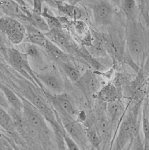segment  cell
Segmentation results:
<instances>
[{
    "label": "cell",
    "mask_w": 149,
    "mask_h": 150,
    "mask_svg": "<svg viewBox=\"0 0 149 150\" xmlns=\"http://www.w3.org/2000/svg\"><path fill=\"white\" fill-rule=\"evenodd\" d=\"M58 64L61 67V69L67 76V77L72 81L77 83L80 78L81 74L77 69L71 64L57 62Z\"/></svg>",
    "instance_id": "26"
},
{
    "label": "cell",
    "mask_w": 149,
    "mask_h": 150,
    "mask_svg": "<svg viewBox=\"0 0 149 150\" xmlns=\"http://www.w3.org/2000/svg\"><path fill=\"white\" fill-rule=\"evenodd\" d=\"M109 1L112 2L115 5H117L119 7H120V0H109Z\"/></svg>",
    "instance_id": "39"
},
{
    "label": "cell",
    "mask_w": 149,
    "mask_h": 150,
    "mask_svg": "<svg viewBox=\"0 0 149 150\" xmlns=\"http://www.w3.org/2000/svg\"><path fill=\"white\" fill-rule=\"evenodd\" d=\"M66 150H67V149H66Z\"/></svg>",
    "instance_id": "41"
},
{
    "label": "cell",
    "mask_w": 149,
    "mask_h": 150,
    "mask_svg": "<svg viewBox=\"0 0 149 150\" xmlns=\"http://www.w3.org/2000/svg\"><path fill=\"white\" fill-rule=\"evenodd\" d=\"M47 8H44L42 11L41 15L46 20L50 30H61L63 29V25L58 18L54 16L50 13Z\"/></svg>",
    "instance_id": "27"
},
{
    "label": "cell",
    "mask_w": 149,
    "mask_h": 150,
    "mask_svg": "<svg viewBox=\"0 0 149 150\" xmlns=\"http://www.w3.org/2000/svg\"><path fill=\"white\" fill-rule=\"evenodd\" d=\"M28 56L25 53H22L18 50L12 48L7 49V60L12 59L20 64L23 69L29 73L37 85H38L42 91H44V87L43 86L38 78L35 75V72L33 71L29 64Z\"/></svg>",
    "instance_id": "10"
},
{
    "label": "cell",
    "mask_w": 149,
    "mask_h": 150,
    "mask_svg": "<svg viewBox=\"0 0 149 150\" xmlns=\"http://www.w3.org/2000/svg\"><path fill=\"white\" fill-rule=\"evenodd\" d=\"M44 35L49 40L60 48L69 49L71 47L70 40L62 29L50 30Z\"/></svg>",
    "instance_id": "14"
},
{
    "label": "cell",
    "mask_w": 149,
    "mask_h": 150,
    "mask_svg": "<svg viewBox=\"0 0 149 150\" xmlns=\"http://www.w3.org/2000/svg\"><path fill=\"white\" fill-rule=\"evenodd\" d=\"M45 1L46 0H33L34 7L32 10L33 13L41 15L43 11V4Z\"/></svg>",
    "instance_id": "32"
},
{
    "label": "cell",
    "mask_w": 149,
    "mask_h": 150,
    "mask_svg": "<svg viewBox=\"0 0 149 150\" xmlns=\"http://www.w3.org/2000/svg\"><path fill=\"white\" fill-rule=\"evenodd\" d=\"M127 52L140 69L149 55V30L137 19H127L124 32Z\"/></svg>",
    "instance_id": "1"
},
{
    "label": "cell",
    "mask_w": 149,
    "mask_h": 150,
    "mask_svg": "<svg viewBox=\"0 0 149 150\" xmlns=\"http://www.w3.org/2000/svg\"><path fill=\"white\" fill-rule=\"evenodd\" d=\"M17 3L19 6L22 7H26V4L24 0H13Z\"/></svg>",
    "instance_id": "36"
},
{
    "label": "cell",
    "mask_w": 149,
    "mask_h": 150,
    "mask_svg": "<svg viewBox=\"0 0 149 150\" xmlns=\"http://www.w3.org/2000/svg\"><path fill=\"white\" fill-rule=\"evenodd\" d=\"M96 126L102 142L106 144L111 137L113 127L107 115L97 117Z\"/></svg>",
    "instance_id": "13"
},
{
    "label": "cell",
    "mask_w": 149,
    "mask_h": 150,
    "mask_svg": "<svg viewBox=\"0 0 149 150\" xmlns=\"http://www.w3.org/2000/svg\"><path fill=\"white\" fill-rule=\"evenodd\" d=\"M79 54L89 64L93 67L96 71H104L108 70L107 69V67L99 62L95 57L92 56L88 50H86V53L79 52Z\"/></svg>",
    "instance_id": "28"
},
{
    "label": "cell",
    "mask_w": 149,
    "mask_h": 150,
    "mask_svg": "<svg viewBox=\"0 0 149 150\" xmlns=\"http://www.w3.org/2000/svg\"><path fill=\"white\" fill-rule=\"evenodd\" d=\"M95 38L91 46H88V51L96 59H103L109 56L107 51L99 38L98 34L95 33Z\"/></svg>",
    "instance_id": "21"
},
{
    "label": "cell",
    "mask_w": 149,
    "mask_h": 150,
    "mask_svg": "<svg viewBox=\"0 0 149 150\" xmlns=\"http://www.w3.org/2000/svg\"><path fill=\"white\" fill-rule=\"evenodd\" d=\"M95 23L99 26H108L113 20L114 10L109 0H95L89 4Z\"/></svg>",
    "instance_id": "4"
},
{
    "label": "cell",
    "mask_w": 149,
    "mask_h": 150,
    "mask_svg": "<svg viewBox=\"0 0 149 150\" xmlns=\"http://www.w3.org/2000/svg\"><path fill=\"white\" fill-rule=\"evenodd\" d=\"M1 8L8 16L20 15L21 6L13 0H0Z\"/></svg>",
    "instance_id": "25"
},
{
    "label": "cell",
    "mask_w": 149,
    "mask_h": 150,
    "mask_svg": "<svg viewBox=\"0 0 149 150\" xmlns=\"http://www.w3.org/2000/svg\"><path fill=\"white\" fill-rule=\"evenodd\" d=\"M55 98L60 107L70 115L75 118L79 115V111L66 93H63L58 95H54Z\"/></svg>",
    "instance_id": "18"
},
{
    "label": "cell",
    "mask_w": 149,
    "mask_h": 150,
    "mask_svg": "<svg viewBox=\"0 0 149 150\" xmlns=\"http://www.w3.org/2000/svg\"><path fill=\"white\" fill-rule=\"evenodd\" d=\"M0 89V91L5 94L11 107L16 110L22 112L24 104L22 99H20L21 98H19L15 93L5 84L1 83Z\"/></svg>",
    "instance_id": "19"
},
{
    "label": "cell",
    "mask_w": 149,
    "mask_h": 150,
    "mask_svg": "<svg viewBox=\"0 0 149 150\" xmlns=\"http://www.w3.org/2000/svg\"><path fill=\"white\" fill-rule=\"evenodd\" d=\"M137 1L139 3L141 13L144 19V20H147V19H149V14L146 12L144 0H137Z\"/></svg>",
    "instance_id": "34"
},
{
    "label": "cell",
    "mask_w": 149,
    "mask_h": 150,
    "mask_svg": "<svg viewBox=\"0 0 149 150\" xmlns=\"http://www.w3.org/2000/svg\"><path fill=\"white\" fill-rule=\"evenodd\" d=\"M32 84H22L23 96L42 113L51 127L60 125L61 122L47 98H45Z\"/></svg>",
    "instance_id": "3"
},
{
    "label": "cell",
    "mask_w": 149,
    "mask_h": 150,
    "mask_svg": "<svg viewBox=\"0 0 149 150\" xmlns=\"http://www.w3.org/2000/svg\"><path fill=\"white\" fill-rule=\"evenodd\" d=\"M11 104L9 103L5 94L1 91H0V105L1 108L4 109V110L7 109L8 110L10 108Z\"/></svg>",
    "instance_id": "33"
},
{
    "label": "cell",
    "mask_w": 149,
    "mask_h": 150,
    "mask_svg": "<svg viewBox=\"0 0 149 150\" xmlns=\"http://www.w3.org/2000/svg\"><path fill=\"white\" fill-rule=\"evenodd\" d=\"M76 84L88 100L94 98V96L101 90L98 75L90 69L87 70L81 75Z\"/></svg>",
    "instance_id": "7"
},
{
    "label": "cell",
    "mask_w": 149,
    "mask_h": 150,
    "mask_svg": "<svg viewBox=\"0 0 149 150\" xmlns=\"http://www.w3.org/2000/svg\"><path fill=\"white\" fill-rule=\"evenodd\" d=\"M143 146L141 144L140 142L138 139H137L135 141V142L133 144V146L131 150H143Z\"/></svg>",
    "instance_id": "35"
},
{
    "label": "cell",
    "mask_w": 149,
    "mask_h": 150,
    "mask_svg": "<svg viewBox=\"0 0 149 150\" xmlns=\"http://www.w3.org/2000/svg\"><path fill=\"white\" fill-rule=\"evenodd\" d=\"M58 1H61V2H66V3H70V4H73L75 2L76 0H56Z\"/></svg>",
    "instance_id": "38"
},
{
    "label": "cell",
    "mask_w": 149,
    "mask_h": 150,
    "mask_svg": "<svg viewBox=\"0 0 149 150\" xmlns=\"http://www.w3.org/2000/svg\"><path fill=\"white\" fill-rule=\"evenodd\" d=\"M146 11L149 13V0H144Z\"/></svg>",
    "instance_id": "37"
},
{
    "label": "cell",
    "mask_w": 149,
    "mask_h": 150,
    "mask_svg": "<svg viewBox=\"0 0 149 150\" xmlns=\"http://www.w3.org/2000/svg\"><path fill=\"white\" fill-rule=\"evenodd\" d=\"M45 49L48 53L56 62H62L71 64V60L70 56L60 47L47 39Z\"/></svg>",
    "instance_id": "15"
},
{
    "label": "cell",
    "mask_w": 149,
    "mask_h": 150,
    "mask_svg": "<svg viewBox=\"0 0 149 150\" xmlns=\"http://www.w3.org/2000/svg\"><path fill=\"white\" fill-rule=\"evenodd\" d=\"M26 35L29 43L45 48L47 38L44 34L32 24L26 26Z\"/></svg>",
    "instance_id": "16"
},
{
    "label": "cell",
    "mask_w": 149,
    "mask_h": 150,
    "mask_svg": "<svg viewBox=\"0 0 149 150\" xmlns=\"http://www.w3.org/2000/svg\"><path fill=\"white\" fill-rule=\"evenodd\" d=\"M137 0H120L119 8L122 9L127 19H137Z\"/></svg>",
    "instance_id": "22"
},
{
    "label": "cell",
    "mask_w": 149,
    "mask_h": 150,
    "mask_svg": "<svg viewBox=\"0 0 149 150\" xmlns=\"http://www.w3.org/2000/svg\"><path fill=\"white\" fill-rule=\"evenodd\" d=\"M126 108L121 98L106 104V112L113 127L116 126L120 118L125 115Z\"/></svg>",
    "instance_id": "11"
},
{
    "label": "cell",
    "mask_w": 149,
    "mask_h": 150,
    "mask_svg": "<svg viewBox=\"0 0 149 150\" xmlns=\"http://www.w3.org/2000/svg\"><path fill=\"white\" fill-rule=\"evenodd\" d=\"M86 131L89 143L97 150H101L102 142L97 128L96 120L88 126Z\"/></svg>",
    "instance_id": "24"
},
{
    "label": "cell",
    "mask_w": 149,
    "mask_h": 150,
    "mask_svg": "<svg viewBox=\"0 0 149 150\" xmlns=\"http://www.w3.org/2000/svg\"><path fill=\"white\" fill-rule=\"evenodd\" d=\"M143 101L136 102L124 117L116 140V150H122L138 133L139 112Z\"/></svg>",
    "instance_id": "2"
},
{
    "label": "cell",
    "mask_w": 149,
    "mask_h": 150,
    "mask_svg": "<svg viewBox=\"0 0 149 150\" xmlns=\"http://www.w3.org/2000/svg\"><path fill=\"white\" fill-rule=\"evenodd\" d=\"M149 150V149H147V150Z\"/></svg>",
    "instance_id": "40"
},
{
    "label": "cell",
    "mask_w": 149,
    "mask_h": 150,
    "mask_svg": "<svg viewBox=\"0 0 149 150\" xmlns=\"http://www.w3.org/2000/svg\"><path fill=\"white\" fill-rule=\"evenodd\" d=\"M20 97L24 104L22 113L28 124L39 134L49 133V129L46 122L47 120L44 116L26 98Z\"/></svg>",
    "instance_id": "6"
},
{
    "label": "cell",
    "mask_w": 149,
    "mask_h": 150,
    "mask_svg": "<svg viewBox=\"0 0 149 150\" xmlns=\"http://www.w3.org/2000/svg\"><path fill=\"white\" fill-rule=\"evenodd\" d=\"M54 2L58 10L64 15L75 20L81 17V11L73 4L61 2L56 0H55Z\"/></svg>",
    "instance_id": "20"
},
{
    "label": "cell",
    "mask_w": 149,
    "mask_h": 150,
    "mask_svg": "<svg viewBox=\"0 0 149 150\" xmlns=\"http://www.w3.org/2000/svg\"><path fill=\"white\" fill-rule=\"evenodd\" d=\"M141 123L145 140V150L149 149V101L147 97L143 101L141 107Z\"/></svg>",
    "instance_id": "17"
},
{
    "label": "cell",
    "mask_w": 149,
    "mask_h": 150,
    "mask_svg": "<svg viewBox=\"0 0 149 150\" xmlns=\"http://www.w3.org/2000/svg\"><path fill=\"white\" fill-rule=\"evenodd\" d=\"M0 125L6 133L11 134L18 133L11 115L1 108H0Z\"/></svg>",
    "instance_id": "23"
},
{
    "label": "cell",
    "mask_w": 149,
    "mask_h": 150,
    "mask_svg": "<svg viewBox=\"0 0 149 150\" xmlns=\"http://www.w3.org/2000/svg\"><path fill=\"white\" fill-rule=\"evenodd\" d=\"M0 29L11 42L15 45L20 44L22 42L27 33L26 28L23 24L9 16L1 18Z\"/></svg>",
    "instance_id": "5"
},
{
    "label": "cell",
    "mask_w": 149,
    "mask_h": 150,
    "mask_svg": "<svg viewBox=\"0 0 149 150\" xmlns=\"http://www.w3.org/2000/svg\"><path fill=\"white\" fill-rule=\"evenodd\" d=\"M35 45L31 43H27V45H25L26 46V53L28 56H31L32 58H37L39 55V51L37 49Z\"/></svg>",
    "instance_id": "31"
},
{
    "label": "cell",
    "mask_w": 149,
    "mask_h": 150,
    "mask_svg": "<svg viewBox=\"0 0 149 150\" xmlns=\"http://www.w3.org/2000/svg\"><path fill=\"white\" fill-rule=\"evenodd\" d=\"M98 76H101L107 82V83H112L115 77V72L114 69L111 67L109 69L104 71H94Z\"/></svg>",
    "instance_id": "29"
},
{
    "label": "cell",
    "mask_w": 149,
    "mask_h": 150,
    "mask_svg": "<svg viewBox=\"0 0 149 150\" xmlns=\"http://www.w3.org/2000/svg\"><path fill=\"white\" fill-rule=\"evenodd\" d=\"M35 75L41 84L50 93L54 95L63 93L65 85L62 78L56 73L53 72L37 73Z\"/></svg>",
    "instance_id": "9"
},
{
    "label": "cell",
    "mask_w": 149,
    "mask_h": 150,
    "mask_svg": "<svg viewBox=\"0 0 149 150\" xmlns=\"http://www.w3.org/2000/svg\"><path fill=\"white\" fill-rule=\"evenodd\" d=\"M122 93L113 83H108L103 87L94 96V98L104 103L121 98Z\"/></svg>",
    "instance_id": "12"
},
{
    "label": "cell",
    "mask_w": 149,
    "mask_h": 150,
    "mask_svg": "<svg viewBox=\"0 0 149 150\" xmlns=\"http://www.w3.org/2000/svg\"><path fill=\"white\" fill-rule=\"evenodd\" d=\"M66 133L80 148L86 149L89 143L86 129L79 121L72 120L62 124Z\"/></svg>",
    "instance_id": "8"
},
{
    "label": "cell",
    "mask_w": 149,
    "mask_h": 150,
    "mask_svg": "<svg viewBox=\"0 0 149 150\" xmlns=\"http://www.w3.org/2000/svg\"><path fill=\"white\" fill-rule=\"evenodd\" d=\"M64 138L67 150H81L80 146L69 136L65 131L64 135Z\"/></svg>",
    "instance_id": "30"
}]
</instances>
